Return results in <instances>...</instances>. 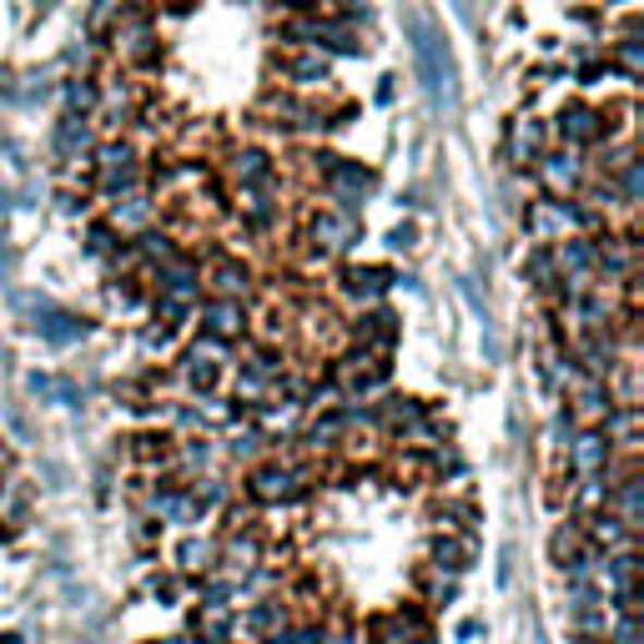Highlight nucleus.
<instances>
[{"mask_svg":"<svg viewBox=\"0 0 644 644\" xmlns=\"http://www.w3.org/2000/svg\"><path fill=\"white\" fill-rule=\"evenodd\" d=\"M403 36H408V51H413V66H418L423 81V96L434 106V117L453 121L459 117V61H453V46L448 36L438 31V21H428L423 11H403Z\"/></svg>","mask_w":644,"mask_h":644,"instance_id":"obj_1","label":"nucleus"},{"mask_svg":"<svg viewBox=\"0 0 644 644\" xmlns=\"http://www.w3.org/2000/svg\"><path fill=\"white\" fill-rule=\"evenodd\" d=\"M313 161V177L323 182V197L332 202L328 211H342V217H357L363 222V202L378 192V171L357 157H332V151H317Z\"/></svg>","mask_w":644,"mask_h":644,"instance_id":"obj_2","label":"nucleus"},{"mask_svg":"<svg viewBox=\"0 0 644 644\" xmlns=\"http://www.w3.org/2000/svg\"><path fill=\"white\" fill-rule=\"evenodd\" d=\"M599 211H590L579 197H539L524 207V238L534 242H559L569 232H594Z\"/></svg>","mask_w":644,"mask_h":644,"instance_id":"obj_3","label":"nucleus"},{"mask_svg":"<svg viewBox=\"0 0 644 644\" xmlns=\"http://www.w3.org/2000/svg\"><path fill=\"white\" fill-rule=\"evenodd\" d=\"M92 167H96V197L101 202L121 197L126 186L142 182V151H136V142H126V136H106V142H96Z\"/></svg>","mask_w":644,"mask_h":644,"instance_id":"obj_4","label":"nucleus"},{"mask_svg":"<svg viewBox=\"0 0 644 644\" xmlns=\"http://www.w3.org/2000/svg\"><path fill=\"white\" fill-rule=\"evenodd\" d=\"M106 46H111V56H117L121 66H157V56H161L157 21L142 5H126L117 26L106 31Z\"/></svg>","mask_w":644,"mask_h":644,"instance_id":"obj_5","label":"nucleus"},{"mask_svg":"<svg viewBox=\"0 0 644 644\" xmlns=\"http://www.w3.org/2000/svg\"><path fill=\"white\" fill-rule=\"evenodd\" d=\"M21 313L31 317V332H36L40 342H51V348H76L81 338H92V317H81L71 313V307H56L51 297H21Z\"/></svg>","mask_w":644,"mask_h":644,"instance_id":"obj_6","label":"nucleus"},{"mask_svg":"<svg viewBox=\"0 0 644 644\" xmlns=\"http://www.w3.org/2000/svg\"><path fill=\"white\" fill-rule=\"evenodd\" d=\"M303 488H307V469H303V463H288V459H257V463L247 469V484H242V494H247L252 503L272 509V503L297 499Z\"/></svg>","mask_w":644,"mask_h":644,"instance_id":"obj_7","label":"nucleus"},{"mask_svg":"<svg viewBox=\"0 0 644 644\" xmlns=\"http://www.w3.org/2000/svg\"><path fill=\"white\" fill-rule=\"evenodd\" d=\"M272 71L282 81V92H328L332 86V61L328 51H317V46H288V51H277Z\"/></svg>","mask_w":644,"mask_h":644,"instance_id":"obj_8","label":"nucleus"},{"mask_svg":"<svg viewBox=\"0 0 644 644\" xmlns=\"http://www.w3.org/2000/svg\"><path fill=\"white\" fill-rule=\"evenodd\" d=\"M534 177L544 182V197H579V186L590 177V161L574 146H549L539 161H534Z\"/></svg>","mask_w":644,"mask_h":644,"instance_id":"obj_9","label":"nucleus"},{"mask_svg":"<svg viewBox=\"0 0 644 644\" xmlns=\"http://www.w3.org/2000/svg\"><path fill=\"white\" fill-rule=\"evenodd\" d=\"M227 357H232V342L207 338V332H202V338L182 353V363H177V368H182V378L192 382L197 393H217V382H222V363H227Z\"/></svg>","mask_w":644,"mask_h":644,"instance_id":"obj_10","label":"nucleus"},{"mask_svg":"<svg viewBox=\"0 0 644 644\" xmlns=\"http://www.w3.org/2000/svg\"><path fill=\"white\" fill-rule=\"evenodd\" d=\"M549 151V126L539 117H513L503 126V161L513 171H534V161Z\"/></svg>","mask_w":644,"mask_h":644,"instance_id":"obj_11","label":"nucleus"},{"mask_svg":"<svg viewBox=\"0 0 644 644\" xmlns=\"http://www.w3.org/2000/svg\"><path fill=\"white\" fill-rule=\"evenodd\" d=\"M554 136L559 146H574V151H590V146L605 142V111L590 101H569L559 117H554Z\"/></svg>","mask_w":644,"mask_h":644,"instance_id":"obj_12","label":"nucleus"},{"mask_svg":"<svg viewBox=\"0 0 644 644\" xmlns=\"http://www.w3.org/2000/svg\"><path fill=\"white\" fill-rule=\"evenodd\" d=\"M263 564V539H257V528H238L232 524V534H227L222 544H217V574L232 579V584H242V579L252 574V569Z\"/></svg>","mask_w":644,"mask_h":644,"instance_id":"obj_13","label":"nucleus"},{"mask_svg":"<svg viewBox=\"0 0 644 644\" xmlns=\"http://www.w3.org/2000/svg\"><path fill=\"white\" fill-rule=\"evenodd\" d=\"M342 338L353 342V348H368V353H393V342H398V317L388 313L382 303H373V307H363V313L342 328Z\"/></svg>","mask_w":644,"mask_h":644,"instance_id":"obj_14","label":"nucleus"},{"mask_svg":"<svg viewBox=\"0 0 644 644\" xmlns=\"http://www.w3.org/2000/svg\"><path fill=\"white\" fill-rule=\"evenodd\" d=\"M609 453H615V443L605 438V428H599V423H590V428H574V438H569V448H564L569 478H594V474H605Z\"/></svg>","mask_w":644,"mask_h":644,"instance_id":"obj_15","label":"nucleus"},{"mask_svg":"<svg viewBox=\"0 0 644 644\" xmlns=\"http://www.w3.org/2000/svg\"><path fill=\"white\" fill-rule=\"evenodd\" d=\"M51 151H56V161H61V167L92 161V151H96V121L61 111V121H56V132H51Z\"/></svg>","mask_w":644,"mask_h":644,"instance_id":"obj_16","label":"nucleus"},{"mask_svg":"<svg viewBox=\"0 0 644 644\" xmlns=\"http://www.w3.org/2000/svg\"><path fill=\"white\" fill-rule=\"evenodd\" d=\"M357 238H363V222H357V217H342V211H317L313 222H307V242H313L323 257L353 252Z\"/></svg>","mask_w":644,"mask_h":644,"instance_id":"obj_17","label":"nucleus"},{"mask_svg":"<svg viewBox=\"0 0 644 644\" xmlns=\"http://www.w3.org/2000/svg\"><path fill=\"white\" fill-rule=\"evenodd\" d=\"M192 317L202 323L207 338H222V342H238L242 332H247V307H242L238 297H202Z\"/></svg>","mask_w":644,"mask_h":644,"instance_id":"obj_18","label":"nucleus"},{"mask_svg":"<svg viewBox=\"0 0 644 644\" xmlns=\"http://www.w3.org/2000/svg\"><path fill=\"white\" fill-rule=\"evenodd\" d=\"M151 211H157V192L136 182L121 197L106 202V222L117 227V232H142V227H151Z\"/></svg>","mask_w":644,"mask_h":644,"instance_id":"obj_19","label":"nucleus"},{"mask_svg":"<svg viewBox=\"0 0 644 644\" xmlns=\"http://www.w3.org/2000/svg\"><path fill=\"white\" fill-rule=\"evenodd\" d=\"M393 288V272L388 267H342L338 272V292L348 297V303H357V307H373V303H382V292Z\"/></svg>","mask_w":644,"mask_h":644,"instance_id":"obj_20","label":"nucleus"},{"mask_svg":"<svg viewBox=\"0 0 644 644\" xmlns=\"http://www.w3.org/2000/svg\"><path fill=\"white\" fill-rule=\"evenodd\" d=\"M202 292H211V297H247L252 292V267L242 263V257H211V267L202 272Z\"/></svg>","mask_w":644,"mask_h":644,"instance_id":"obj_21","label":"nucleus"},{"mask_svg":"<svg viewBox=\"0 0 644 644\" xmlns=\"http://www.w3.org/2000/svg\"><path fill=\"white\" fill-rule=\"evenodd\" d=\"M227 177H232L238 192H252V186H277V167H272V157H267L263 146H242V151H232V157H227Z\"/></svg>","mask_w":644,"mask_h":644,"instance_id":"obj_22","label":"nucleus"},{"mask_svg":"<svg viewBox=\"0 0 644 644\" xmlns=\"http://www.w3.org/2000/svg\"><path fill=\"white\" fill-rule=\"evenodd\" d=\"M584 539H590L599 554H609V549H634V528L624 524L619 513L599 509V513H590V519H584Z\"/></svg>","mask_w":644,"mask_h":644,"instance_id":"obj_23","label":"nucleus"},{"mask_svg":"<svg viewBox=\"0 0 644 644\" xmlns=\"http://www.w3.org/2000/svg\"><path fill=\"white\" fill-rule=\"evenodd\" d=\"M574 403H569V413L574 418H584V423H599L615 408V398H609V382L605 378H584V373H574Z\"/></svg>","mask_w":644,"mask_h":644,"instance_id":"obj_24","label":"nucleus"},{"mask_svg":"<svg viewBox=\"0 0 644 644\" xmlns=\"http://www.w3.org/2000/svg\"><path fill=\"white\" fill-rule=\"evenodd\" d=\"M609 513H619L634 534L644 528V478L640 474H624L609 484Z\"/></svg>","mask_w":644,"mask_h":644,"instance_id":"obj_25","label":"nucleus"},{"mask_svg":"<svg viewBox=\"0 0 644 644\" xmlns=\"http://www.w3.org/2000/svg\"><path fill=\"white\" fill-rule=\"evenodd\" d=\"M238 624H242V634H252V640H267V634L288 630L292 609H288V599H257V605H252L247 615L238 619Z\"/></svg>","mask_w":644,"mask_h":644,"instance_id":"obj_26","label":"nucleus"},{"mask_svg":"<svg viewBox=\"0 0 644 644\" xmlns=\"http://www.w3.org/2000/svg\"><path fill=\"white\" fill-rule=\"evenodd\" d=\"M428 559H434V574L459 579L463 569H469V559H474V539H469V534H438Z\"/></svg>","mask_w":644,"mask_h":644,"instance_id":"obj_27","label":"nucleus"},{"mask_svg":"<svg viewBox=\"0 0 644 644\" xmlns=\"http://www.w3.org/2000/svg\"><path fill=\"white\" fill-rule=\"evenodd\" d=\"M26 388L36 398H46V403H61V408H81L86 403V393H81V382L71 378H56V373H31Z\"/></svg>","mask_w":644,"mask_h":644,"instance_id":"obj_28","label":"nucleus"},{"mask_svg":"<svg viewBox=\"0 0 644 644\" xmlns=\"http://www.w3.org/2000/svg\"><path fill=\"white\" fill-rule=\"evenodd\" d=\"M61 101H66L71 117H92L96 101H101V81L86 76V71H81V76H66L61 81Z\"/></svg>","mask_w":644,"mask_h":644,"instance_id":"obj_29","label":"nucleus"},{"mask_svg":"<svg viewBox=\"0 0 644 644\" xmlns=\"http://www.w3.org/2000/svg\"><path fill=\"white\" fill-rule=\"evenodd\" d=\"M569 503H574V519H590V513L609 509V484H605V474L574 478V484H569Z\"/></svg>","mask_w":644,"mask_h":644,"instance_id":"obj_30","label":"nucleus"},{"mask_svg":"<svg viewBox=\"0 0 644 644\" xmlns=\"http://www.w3.org/2000/svg\"><path fill=\"white\" fill-rule=\"evenodd\" d=\"M211 564H217V544L211 539L186 534V539L177 544V569H182V574H211Z\"/></svg>","mask_w":644,"mask_h":644,"instance_id":"obj_31","label":"nucleus"},{"mask_svg":"<svg viewBox=\"0 0 644 644\" xmlns=\"http://www.w3.org/2000/svg\"><path fill=\"white\" fill-rule=\"evenodd\" d=\"M242 373H247V378H263V382H277L288 373V357H282V348H272V342H257V348H247Z\"/></svg>","mask_w":644,"mask_h":644,"instance_id":"obj_32","label":"nucleus"},{"mask_svg":"<svg viewBox=\"0 0 644 644\" xmlns=\"http://www.w3.org/2000/svg\"><path fill=\"white\" fill-rule=\"evenodd\" d=\"M524 277L544 292V297H554V292H559V267H554L549 242H539V247H534V252L524 257Z\"/></svg>","mask_w":644,"mask_h":644,"instance_id":"obj_33","label":"nucleus"},{"mask_svg":"<svg viewBox=\"0 0 644 644\" xmlns=\"http://www.w3.org/2000/svg\"><path fill=\"white\" fill-rule=\"evenodd\" d=\"M579 549H584V519H574V513H569L564 524H559V528L549 534V559H554L559 569H564Z\"/></svg>","mask_w":644,"mask_h":644,"instance_id":"obj_34","label":"nucleus"},{"mask_svg":"<svg viewBox=\"0 0 644 644\" xmlns=\"http://www.w3.org/2000/svg\"><path fill=\"white\" fill-rule=\"evenodd\" d=\"M615 71H619V81H630V86H634V76L644 71V40H640V31H630V36L615 40Z\"/></svg>","mask_w":644,"mask_h":644,"instance_id":"obj_35","label":"nucleus"},{"mask_svg":"<svg viewBox=\"0 0 644 644\" xmlns=\"http://www.w3.org/2000/svg\"><path fill=\"white\" fill-rule=\"evenodd\" d=\"M342 434H348V423H342V408H332L328 418H317L313 428L303 434V448H307V453H323V448H332Z\"/></svg>","mask_w":644,"mask_h":644,"instance_id":"obj_36","label":"nucleus"},{"mask_svg":"<svg viewBox=\"0 0 644 644\" xmlns=\"http://www.w3.org/2000/svg\"><path fill=\"white\" fill-rule=\"evenodd\" d=\"M117 247H121V232L106 217H96L92 227H86V257H101V263H111L117 257Z\"/></svg>","mask_w":644,"mask_h":644,"instance_id":"obj_37","label":"nucleus"},{"mask_svg":"<svg viewBox=\"0 0 644 644\" xmlns=\"http://www.w3.org/2000/svg\"><path fill=\"white\" fill-rule=\"evenodd\" d=\"M126 11V0H92V11H86V36H106V31L121 21Z\"/></svg>","mask_w":644,"mask_h":644,"instance_id":"obj_38","label":"nucleus"},{"mask_svg":"<svg viewBox=\"0 0 644 644\" xmlns=\"http://www.w3.org/2000/svg\"><path fill=\"white\" fill-rule=\"evenodd\" d=\"M267 448H272V438H267L263 428H247V434H238L232 443H227V453H232L238 463H257Z\"/></svg>","mask_w":644,"mask_h":644,"instance_id":"obj_39","label":"nucleus"},{"mask_svg":"<svg viewBox=\"0 0 644 644\" xmlns=\"http://www.w3.org/2000/svg\"><path fill=\"white\" fill-rule=\"evenodd\" d=\"M211 453H217V448H211V438H186L177 459H182L186 469H207V463H211Z\"/></svg>","mask_w":644,"mask_h":644,"instance_id":"obj_40","label":"nucleus"},{"mask_svg":"<svg viewBox=\"0 0 644 644\" xmlns=\"http://www.w3.org/2000/svg\"><path fill=\"white\" fill-rule=\"evenodd\" d=\"M569 438H574V413L564 408V413H554V423H549V448L554 453H564Z\"/></svg>","mask_w":644,"mask_h":644,"instance_id":"obj_41","label":"nucleus"},{"mask_svg":"<svg viewBox=\"0 0 644 644\" xmlns=\"http://www.w3.org/2000/svg\"><path fill=\"white\" fill-rule=\"evenodd\" d=\"M171 342H177V328H171V323H157V328H146V332H142V348H146V353H167Z\"/></svg>","mask_w":644,"mask_h":644,"instance_id":"obj_42","label":"nucleus"},{"mask_svg":"<svg viewBox=\"0 0 644 644\" xmlns=\"http://www.w3.org/2000/svg\"><path fill=\"white\" fill-rule=\"evenodd\" d=\"M388 247H393V252H413V247H418V227H413V222H398L393 232H388Z\"/></svg>","mask_w":644,"mask_h":644,"instance_id":"obj_43","label":"nucleus"},{"mask_svg":"<svg viewBox=\"0 0 644 644\" xmlns=\"http://www.w3.org/2000/svg\"><path fill=\"white\" fill-rule=\"evenodd\" d=\"M11 277H15V252L5 242V232H0V288H11Z\"/></svg>","mask_w":644,"mask_h":644,"instance_id":"obj_44","label":"nucleus"},{"mask_svg":"<svg viewBox=\"0 0 644 644\" xmlns=\"http://www.w3.org/2000/svg\"><path fill=\"white\" fill-rule=\"evenodd\" d=\"M599 76H609V61L599 66V61H590V66L579 71V86H599Z\"/></svg>","mask_w":644,"mask_h":644,"instance_id":"obj_45","label":"nucleus"},{"mask_svg":"<svg viewBox=\"0 0 644 644\" xmlns=\"http://www.w3.org/2000/svg\"><path fill=\"white\" fill-rule=\"evenodd\" d=\"M453 11H459L463 26H478V0H453Z\"/></svg>","mask_w":644,"mask_h":644,"instance_id":"obj_46","label":"nucleus"},{"mask_svg":"<svg viewBox=\"0 0 644 644\" xmlns=\"http://www.w3.org/2000/svg\"><path fill=\"white\" fill-rule=\"evenodd\" d=\"M151 590H157V599H161V605H171V599H177V594H182V584H177V579H157V584H151Z\"/></svg>","mask_w":644,"mask_h":644,"instance_id":"obj_47","label":"nucleus"},{"mask_svg":"<svg viewBox=\"0 0 644 644\" xmlns=\"http://www.w3.org/2000/svg\"><path fill=\"white\" fill-rule=\"evenodd\" d=\"M61 211H66V217H86V197L66 192V197H61Z\"/></svg>","mask_w":644,"mask_h":644,"instance_id":"obj_48","label":"nucleus"},{"mask_svg":"<svg viewBox=\"0 0 644 644\" xmlns=\"http://www.w3.org/2000/svg\"><path fill=\"white\" fill-rule=\"evenodd\" d=\"M323 644H363V634L357 630H332V634H323Z\"/></svg>","mask_w":644,"mask_h":644,"instance_id":"obj_49","label":"nucleus"},{"mask_svg":"<svg viewBox=\"0 0 644 644\" xmlns=\"http://www.w3.org/2000/svg\"><path fill=\"white\" fill-rule=\"evenodd\" d=\"M5 211H11V186L0 182V217H5Z\"/></svg>","mask_w":644,"mask_h":644,"instance_id":"obj_50","label":"nucleus"},{"mask_svg":"<svg viewBox=\"0 0 644 644\" xmlns=\"http://www.w3.org/2000/svg\"><path fill=\"white\" fill-rule=\"evenodd\" d=\"M0 644H21V634H0Z\"/></svg>","mask_w":644,"mask_h":644,"instance_id":"obj_51","label":"nucleus"},{"mask_svg":"<svg viewBox=\"0 0 644 644\" xmlns=\"http://www.w3.org/2000/svg\"><path fill=\"white\" fill-rule=\"evenodd\" d=\"M126 5H142V11H146V5H151V0H126Z\"/></svg>","mask_w":644,"mask_h":644,"instance_id":"obj_52","label":"nucleus"},{"mask_svg":"<svg viewBox=\"0 0 644 644\" xmlns=\"http://www.w3.org/2000/svg\"><path fill=\"white\" fill-rule=\"evenodd\" d=\"M0 453H5V448H0Z\"/></svg>","mask_w":644,"mask_h":644,"instance_id":"obj_53","label":"nucleus"}]
</instances>
